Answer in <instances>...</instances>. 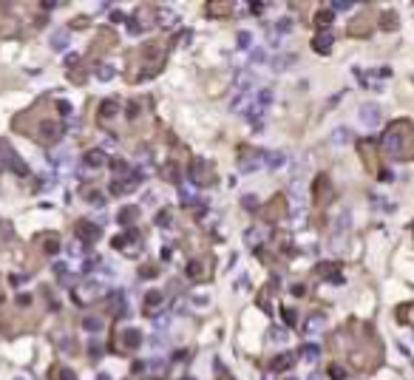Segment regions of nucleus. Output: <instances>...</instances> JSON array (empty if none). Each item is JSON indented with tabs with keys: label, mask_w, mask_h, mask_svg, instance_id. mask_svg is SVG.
I'll return each instance as SVG.
<instances>
[{
	"label": "nucleus",
	"mask_w": 414,
	"mask_h": 380,
	"mask_svg": "<svg viewBox=\"0 0 414 380\" xmlns=\"http://www.w3.org/2000/svg\"><path fill=\"white\" fill-rule=\"evenodd\" d=\"M85 199H88L91 205H97V207H103V205H105V196L100 193V190H88V193H85Z\"/></svg>",
	"instance_id": "33"
},
{
	"label": "nucleus",
	"mask_w": 414,
	"mask_h": 380,
	"mask_svg": "<svg viewBox=\"0 0 414 380\" xmlns=\"http://www.w3.org/2000/svg\"><path fill=\"white\" fill-rule=\"evenodd\" d=\"M82 329H85V332H91V335L103 332V318H97V315H88V318L82 321Z\"/></svg>",
	"instance_id": "19"
},
{
	"label": "nucleus",
	"mask_w": 414,
	"mask_h": 380,
	"mask_svg": "<svg viewBox=\"0 0 414 380\" xmlns=\"http://www.w3.org/2000/svg\"><path fill=\"white\" fill-rule=\"evenodd\" d=\"M295 366V355L292 352H284V355H278L276 360H273V369L276 372H284V369H292Z\"/></svg>",
	"instance_id": "15"
},
{
	"label": "nucleus",
	"mask_w": 414,
	"mask_h": 380,
	"mask_svg": "<svg viewBox=\"0 0 414 380\" xmlns=\"http://www.w3.org/2000/svg\"><path fill=\"white\" fill-rule=\"evenodd\" d=\"M187 173H190V182L199 184V187H207V184L216 182V168H213V162L202 159V156H193V159H190Z\"/></svg>",
	"instance_id": "2"
},
{
	"label": "nucleus",
	"mask_w": 414,
	"mask_h": 380,
	"mask_svg": "<svg viewBox=\"0 0 414 380\" xmlns=\"http://www.w3.org/2000/svg\"><path fill=\"white\" fill-rule=\"evenodd\" d=\"M360 122L366 128H378L380 125V108L378 105H360Z\"/></svg>",
	"instance_id": "8"
},
{
	"label": "nucleus",
	"mask_w": 414,
	"mask_h": 380,
	"mask_svg": "<svg viewBox=\"0 0 414 380\" xmlns=\"http://www.w3.org/2000/svg\"><path fill=\"white\" fill-rule=\"evenodd\" d=\"M292 221H295V224H301V221H304V210H301V207L292 210Z\"/></svg>",
	"instance_id": "44"
},
{
	"label": "nucleus",
	"mask_w": 414,
	"mask_h": 380,
	"mask_svg": "<svg viewBox=\"0 0 414 380\" xmlns=\"http://www.w3.org/2000/svg\"><path fill=\"white\" fill-rule=\"evenodd\" d=\"M301 357H304L307 363H315V360L321 357V349H318L315 344H304L301 346Z\"/></svg>",
	"instance_id": "18"
},
{
	"label": "nucleus",
	"mask_w": 414,
	"mask_h": 380,
	"mask_svg": "<svg viewBox=\"0 0 414 380\" xmlns=\"http://www.w3.org/2000/svg\"><path fill=\"white\" fill-rule=\"evenodd\" d=\"M116 114H119V105H116L114 100H105L103 108H100V119L105 122V119H111V116H116Z\"/></svg>",
	"instance_id": "20"
},
{
	"label": "nucleus",
	"mask_w": 414,
	"mask_h": 380,
	"mask_svg": "<svg viewBox=\"0 0 414 380\" xmlns=\"http://www.w3.org/2000/svg\"><path fill=\"white\" fill-rule=\"evenodd\" d=\"M329 199H332V184L326 182V176H318V182H315V202H318V207H323Z\"/></svg>",
	"instance_id": "7"
},
{
	"label": "nucleus",
	"mask_w": 414,
	"mask_h": 380,
	"mask_svg": "<svg viewBox=\"0 0 414 380\" xmlns=\"http://www.w3.org/2000/svg\"><path fill=\"white\" fill-rule=\"evenodd\" d=\"M332 43H335V35L329 32V29H326V32H321V35L312 40V48H315L318 54H326V51L332 48Z\"/></svg>",
	"instance_id": "10"
},
{
	"label": "nucleus",
	"mask_w": 414,
	"mask_h": 380,
	"mask_svg": "<svg viewBox=\"0 0 414 380\" xmlns=\"http://www.w3.org/2000/svg\"><path fill=\"white\" fill-rule=\"evenodd\" d=\"M292 199H295V202H304V187H301V179H292Z\"/></svg>",
	"instance_id": "34"
},
{
	"label": "nucleus",
	"mask_w": 414,
	"mask_h": 380,
	"mask_svg": "<svg viewBox=\"0 0 414 380\" xmlns=\"http://www.w3.org/2000/svg\"><path fill=\"white\" fill-rule=\"evenodd\" d=\"M111 20H114V23H122V20H125V14H122V12H111Z\"/></svg>",
	"instance_id": "46"
},
{
	"label": "nucleus",
	"mask_w": 414,
	"mask_h": 380,
	"mask_svg": "<svg viewBox=\"0 0 414 380\" xmlns=\"http://www.w3.org/2000/svg\"><path fill=\"white\" fill-rule=\"evenodd\" d=\"M171 224H173L171 210H159V213H156V227H171Z\"/></svg>",
	"instance_id": "28"
},
{
	"label": "nucleus",
	"mask_w": 414,
	"mask_h": 380,
	"mask_svg": "<svg viewBox=\"0 0 414 380\" xmlns=\"http://www.w3.org/2000/svg\"><path fill=\"white\" fill-rule=\"evenodd\" d=\"M289 29H292V23L284 17V20H278L276 23V35H289Z\"/></svg>",
	"instance_id": "37"
},
{
	"label": "nucleus",
	"mask_w": 414,
	"mask_h": 380,
	"mask_svg": "<svg viewBox=\"0 0 414 380\" xmlns=\"http://www.w3.org/2000/svg\"><path fill=\"white\" fill-rule=\"evenodd\" d=\"M182 380H193V378H182Z\"/></svg>",
	"instance_id": "50"
},
{
	"label": "nucleus",
	"mask_w": 414,
	"mask_h": 380,
	"mask_svg": "<svg viewBox=\"0 0 414 380\" xmlns=\"http://www.w3.org/2000/svg\"><path fill=\"white\" fill-rule=\"evenodd\" d=\"M264 57H267L264 48H255V51H253V63H264Z\"/></svg>",
	"instance_id": "43"
},
{
	"label": "nucleus",
	"mask_w": 414,
	"mask_h": 380,
	"mask_svg": "<svg viewBox=\"0 0 414 380\" xmlns=\"http://www.w3.org/2000/svg\"><path fill=\"white\" fill-rule=\"evenodd\" d=\"M187 276L193 278V281H205V278L210 276V267H207L205 258H199V261H190V264H187Z\"/></svg>",
	"instance_id": "9"
},
{
	"label": "nucleus",
	"mask_w": 414,
	"mask_h": 380,
	"mask_svg": "<svg viewBox=\"0 0 414 380\" xmlns=\"http://www.w3.org/2000/svg\"><path fill=\"white\" fill-rule=\"evenodd\" d=\"M51 46H54V48H66V46H69V32H57L54 40H51Z\"/></svg>",
	"instance_id": "32"
},
{
	"label": "nucleus",
	"mask_w": 414,
	"mask_h": 380,
	"mask_svg": "<svg viewBox=\"0 0 414 380\" xmlns=\"http://www.w3.org/2000/svg\"><path fill=\"white\" fill-rule=\"evenodd\" d=\"M264 165V156L253 148H242V156H239V171L242 173H253L255 168Z\"/></svg>",
	"instance_id": "3"
},
{
	"label": "nucleus",
	"mask_w": 414,
	"mask_h": 380,
	"mask_svg": "<svg viewBox=\"0 0 414 380\" xmlns=\"http://www.w3.org/2000/svg\"><path fill=\"white\" fill-rule=\"evenodd\" d=\"M156 202V193H145V205H153Z\"/></svg>",
	"instance_id": "48"
},
{
	"label": "nucleus",
	"mask_w": 414,
	"mask_h": 380,
	"mask_svg": "<svg viewBox=\"0 0 414 380\" xmlns=\"http://www.w3.org/2000/svg\"><path fill=\"white\" fill-rule=\"evenodd\" d=\"M162 301H165V295H162L159 289H150L148 295H145V312H148V315H156V310L162 307Z\"/></svg>",
	"instance_id": "13"
},
{
	"label": "nucleus",
	"mask_w": 414,
	"mask_h": 380,
	"mask_svg": "<svg viewBox=\"0 0 414 380\" xmlns=\"http://www.w3.org/2000/svg\"><path fill=\"white\" fill-rule=\"evenodd\" d=\"M270 338L284 344V341H287V329H281V326H273V329H270Z\"/></svg>",
	"instance_id": "36"
},
{
	"label": "nucleus",
	"mask_w": 414,
	"mask_h": 380,
	"mask_svg": "<svg viewBox=\"0 0 414 380\" xmlns=\"http://www.w3.org/2000/svg\"><path fill=\"white\" fill-rule=\"evenodd\" d=\"M114 74H116V69L111 66V63H103V66H97V77H100V82L114 80Z\"/></svg>",
	"instance_id": "22"
},
{
	"label": "nucleus",
	"mask_w": 414,
	"mask_h": 380,
	"mask_svg": "<svg viewBox=\"0 0 414 380\" xmlns=\"http://www.w3.org/2000/svg\"><path fill=\"white\" fill-rule=\"evenodd\" d=\"M349 139H352V131H349V128H335L332 134H329V142H332V145H346Z\"/></svg>",
	"instance_id": "17"
},
{
	"label": "nucleus",
	"mask_w": 414,
	"mask_h": 380,
	"mask_svg": "<svg viewBox=\"0 0 414 380\" xmlns=\"http://www.w3.org/2000/svg\"><path fill=\"white\" fill-rule=\"evenodd\" d=\"M264 165L270 168V171H281V168L287 165V156H284L281 150H267L264 153Z\"/></svg>",
	"instance_id": "11"
},
{
	"label": "nucleus",
	"mask_w": 414,
	"mask_h": 380,
	"mask_svg": "<svg viewBox=\"0 0 414 380\" xmlns=\"http://www.w3.org/2000/svg\"><path fill=\"white\" fill-rule=\"evenodd\" d=\"M139 344H142V335H139L137 329H125V335H122V346H125V349H139Z\"/></svg>",
	"instance_id": "16"
},
{
	"label": "nucleus",
	"mask_w": 414,
	"mask_h": 380,
	"mask_svg": "<svg viewBox=\"0 0 414 380\" xmlns=\"http://www.w3.org/2000/svg\"><path fill=\"white\" fill-rule=\"evenodd\" d=\"M304 292H307V287H301V284H295V287H292V295H304Z\"/></svg>",
	"instance_id": "47"
},
{
	"label": "nucleus",
	"mask_w": 414,
	"mask_h": 380,
	"mask_svg": "<svg viewBox=\"0 0 414 380\" xmlns=\"http://www.w3.org/2000/svg\"><path fill=\"white\" fill-rule=\"evenodd\" d=\"M114 247H116V250H122V253H128V255H137L139 250H142V244H139V233L131 230V233H125V236H116Z\"/></svg>",
	"instance_id": "4"
},
{
	"label": "nucleus",
	"mask_w": 414,
	"mask_h": 380,
	"mask_svg": "<svg viewBox=\"0 0 414 380\" xmlns=\"http://www.w3.org/2000/svg\"><path fill=\"white\" fill-rule=\"evenodd\" d=\"M292 66H295V54H281V57L273 63L276 71H287V69H292Z\"/></svg>",
	"instance_id": "23"
},
{
	"label": "nucleus",
	"mask_w": 414,
	"mask_h": 380,
	"mask_svg": "<svg viewBox=\"0 0 414 380\" xmlns=\"http://www.w3.org/2000/svg\"><path fill=\"white\" fill-rule=\"evenodd\" d=\"M100 224H94V221H80V224H77V236H80V242H97V239H100Z\"/></svg>",
	"instance_id": "6"
},
{
	"label": "nucleus",
	"mask_w": 414,
	"mask_h": 380,
	"mask_svg": "<svg viewBox=\"0 0 414 380\" xmlns=\"http://www.w3.org/2000/svg\"><path fill=\"white\" fill-rule=\"evenodd\" d=\"M332 9H335V12H349V9H352V3H349V0H335Z\"/></svg>",
	"instance_id": "40"
},
{
	"label": "nucleus",
	"mask_w": 414,
	"mask_h": 380,
	"mask_svg": "<svg viewBox=\"0 0 414 380\" xmlns=\"http://www.w3.org/2000/svg\"><path fill=\"white\" fill-rule=\"evenodd\" d=\"M284 321H287L289 326H292V323L298 321V315H295V310H284Z\"/></svg>",
	"instance_id": "42"
},
{
	"label": "nucleus",
	"mask_w": 414,
	"mask_h": 380,
	"mask_svg": "<svg viewBox=\"0 0 414 380\" xmlns=\"http://www.w3.org/2000/svg\"><path fill=\"white\" fill-rule=\"evenodd\" d=\"M321 329H323V315H312V318H307V323H304V332L315 335V332H321Z\"/></svg>",
	"instance_id": "21"
},
{
	"label": "nucleus",
	"mask_w": 414,
	"mask_h": 380,
	"mask_svg": "<svg viewBox=\"0 0 414 380\" xmlns=\"http://www.w3.org/2000/svg\"><path fill=\"white\" fill-rule=\"evenodd\" d=\"M278 213H284V202H281V196L273 199V202L261 210V216H264L267 221H278Z\"/></svg>",
	"instance_id": "14"
},
{
	"label": "nucleus",
	"mask_w": 414,
	"mask_h": 380,
	"mask_svg": "<svg viewBox=\"0 0 414 380\" xmlns=\"http://www.w3.org/2000/svg\"><path fill=\"white\" fill-rule=\"evenodd\" d=\"M329 375H332V380H344V378H346V369H344V366H338V363H335V366L329 369Z\"/></svg>",
	"instance_id": "39"
},
{
	"label": "nucleus",
	"mask_w": 414,
	"mask_h": 380,
	"mask_svg": "<svg viewBox=\"0 0 414 380\" xmlns=\"http://www.w3.org/2000/svg\"><path fill=\"white\" fill-rule=\"evenodd\" d=\"M216 12V17H227V12H233V3H210V14Z\"/></svg>",
	"instance_id": "25"
},
{
	"label": "nucleus",
	"mask_w": 414,
	"mask_h": 380,
	"mask_svg": "<svg viewBox=\"0 0 414 380\" xmlns=\"http://www.w3.org/2000/svg\"><path fill=\"white\" fill-rule=\"evenodd\" d=\"M139 219V207H134V205H128V207L119 210V216H116V221L122 224V227H131V224H137Z\"/></svg>",
	"instance_id": "12"
},
{
	"label": "nucleus",
	"mask_w": 414,
	"mask_h": 380,
	"mask_svg": "<svg viewBox=\"0 0 414 380\" xmlns=\"http://www.w3.org/2000/svg\"><path fill=\"white\" fill-rule=\"evenodd\" d=\"M239 46L250 48V46H253V35H250V32H242V35H239Z\"/></svg>",
	"instance_id": "38"
},
{
	"label": "nucleus",
	"mask_w": 414,
	"mask_h": 380,
	"mask_svg": "<svg viewBox=\"0 0 414 380\" xmlns=\"http://www.w3.org/2000/svg\"><path fill=\"white\" fill-rule=\"evenodd\" d=\"M332 17H335V14H332V9H323V12H318L315 23H318V26H329V23H332Z\"/></svg>",
	"instance_id": "30"
},
{
	"label": "nucleus",
	"mask_w": 414,
	"mask_h": 380,
	"mask_svg": "<svg viewBox=\"0 0 414 380\" xmlns=\"http://www.w3.org/2000/svg\"><path fill=\"white\" fill-rule=\"evenodd\" d=\"M85 165H91V168L105 165V153L103 150H88V153H85Z\"/></svg>",
	"instance_id": "24"
},
{
	"label": "nucleus",
	"mask_w": 414,
	"mask_h": 380,
	"mask_svg": "<svg viewBox=\"0 0 414 380\" xmlns=\"http://www.w3.org/2000/svg\"><path fill=\"white\" fill-rule=\"evenodd\" d=\"M182 205H196V196L187 193V187H182Z\"/></svg>",
	"instance_id": "41"
},
{
	"label": "nucleus",
	"mask_w": 414,
	"mask_h": 380,
	"mask_svg": "<svg viewBox=\"0 0 414 380\" xmlns=\"http://www.w3.org/2000/svg\"><path fill=\"white\" fill-rule=\"evenodd\" d=\"M383 150L394 156V159H414V125L412 122H391V128H386L383 134Z\"/></svg>",
	"instance_id": "1"
},
{
	"label": "nucleus",
	"mask_w": 414,
	"mask_h": 380,
	"mask_svg": "<svg viewBox=\"0 0 414 380\" xmlns=\"http://www.w3.org/2000/svg\"><path fill=\"white\" fill-rule=\"evenodd\" d=\"M242 205H244V210H258V199H255L253 193H247V196L242 199Z\"/></svg>",
	"instance_id": "35"
},
{
	"label": "nucleus",
	"mask_w": 414,
	"mask_h": 380,
	"mask_svg": "<svg viewBox=\"0 0 414 380\" xmlns=\"http://www.w3.org/2000/svg\"><path fill=\"white\" fill-rule=\"evenodd\" d=\"M162 176H165L168 182H179V171H176V165H173V162H168V165L162 168Z\"/></svg>",
	"instance_id": "27"
},
{
	"label": "nucleus",
	"mask_w": 414,
	"mask_h": 380,
	"mask_svg": "<svg viewBox=\"0 0 414 380\" xmlns=\"http://www.w3.org/2000/svg\"><path fill=\"white\" fill-rule=\"evenodd\" d=\"M100 355H103V346L94 341V344H91V357H100Z\"/></svg>",
	"instance_id": "45"
},
{
	"label": "nucleus",
	"mask_w": 414,
	"mask_h": 380,
	"mask_svg": "<svg viewBox=\"0 0 414 380\" xmlns=\"http://www.w3.org/2000/svg\"><path fill=\"white\" fill-rule=\"evenodd\" d=\"M383 29H386V32H391V29H397V14H391V12H386L383 14Z\"/></svg>",
	"instance_id": "31"
},
{
	"label": "nucleus",
	"mask_w": 414,
	"mask_h": 380,
	"mask_svg": "<svg viewBox=\"0 0 414 380\" xmlns=\"http://www.w3.org/2000/svg\"><path fill=\"white\" fill-rule=\"evenodd\" d=\"M270 103H273V91H270V88H264V91L255 94V105H258V108H267Z\"/></svg>",
	"instance_id": "26"
},
{
	"label": "nucleus",
	"mask_w": 414,
	"mask_h": 380,
	"mask_svg": "<svg viewBox=\"0 0 414 380\" xmlns=\"http://www.w3.org/2000/svg\"><path fill=\"white\" fill-rule=\"evenodd\" d=\"M159 23H162V26H176V23H179V14L168 9V12H162V14H159Z\"/></svg>",
	"instance_id": "29"
},
{
	"label": "nucleus",
	"mask_w": 414,
	"mask_h": 380,
	"mask_svg": "<svg viewBox=\"0 0 414 380\" xmlns=\"http://www.w3.org/2000/svg\"><path fill=\"white\" fill-rule=\"evenodd\" d=\"M139 182H142V173H139V171H131L125 179H116V182L111 184V193H128V190H134Z\"/></svg>",
	"instance_id": "5"
},
{
	"label": "nucleus",
	"mask_w": 414,
	"mask_h": 380,
	"mask_svg": "<svg viewBox=\"0 0 414 380\" xmlns=\"http://www.w3.org/2000/svg\"><path fill=\"white\" fill-rule=\"evenodd\" d=\"M310 380H321V375H310Z\"/></svg>",
	"instance_id": "49"
}]
</instances>
